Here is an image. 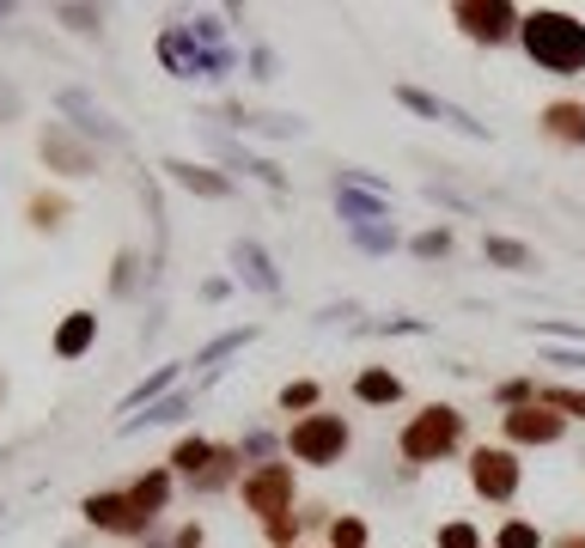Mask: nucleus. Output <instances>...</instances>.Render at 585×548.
<instances>
[{"label":"nucleus","mask_w":585,"mask_h":548,"mask_svg":"<svg viewBox=\"0 0 585 548\" xmlns=\"http://www.w3.org/2000/svg\"><path fill=\"white\" fill-rule=\"evenodd\" d=\"M519 43L543 74H561V79L585 74V18L561 13V7H531L519 18Z\"/></svg>","instance_id":"nucleus-1"},{"label":"nucleus","mask_w":585,"mask_h":548,"mask_svg":"<svg viewBox=\"0 0 585 548\" xmlns=\"http://www.w3.org/2000/svg\"><path fill=\"white\" fill-rule=\"evenodd\" d=\"M159 61H165L177 79H220L232 74V49L220 37L214 18H196V25H171L159 37Z\"/></svg>","instance_id":"nucleus-2"},{"label":"nucleus","mask_w":585,"mask_h":548,"mask_svg":"<svg viewBox=\"0 0 585 548\" xmlns=\"http://www.w3.org/2000/svg\"><path fill=\"white\" fill-rule=\"evenodd\" d=\"M463 439H470L463 409H451V402H427V409L409 414V426L397 433V451L409 457V463H446L451 451H463Z\"/></svg>","instance_id":"nucleus-3"},{"label":"nucleus","mask_w":585,"mask_h":548,"mask_svg":"<svg viewBox=\"0 0 585 548\" xmlns=\"http://www.w3.org/2000/svg\"><path fill=\"white\" fill-rule=\"evenodd\" d=\"M348 445H354V426L341 421V414H329V409L299 414V421L287 426V457H299V463H311V470H329V463H341V457H348Z\"/></svg>","instance_id":"nucleus-4"},{"label":"nucleus","mask_w":585,"mask_h":548,"mask_svg":"<svg viewBox=\"0 0 585 548\" xmlns=\"http://www.w3.org/2000/svg\"><path fill=\"white\" fill-rule=\"evenodd\" d=\"M519 482H524V463L512 445H476L470 451V487H476V500L507 506V500H519Z\"/></svg>","instance_id":"nucleus-5"},{"label":"nucleus","mask_w":585,"mask_h":548,"mask_svg":"<svg viewBox=\"0 0 585 548\" xmlns=\"http://www.w3.org/2000/svg\"><path fill=\"white\" fill-rule=\"evenodd\" d=\"M238 494H245V512H257L262 524H269V518H287L292 494H299V487H292V463H257V470L238 482Z\"/></svg>","instance_id":"nucleus-6"},{"label":"nucleus","mask_w":585,"mask_h":548,"mask_svg":"<svg viewBox=\"0 0 585 548\" xmlns=\"http://www.w3.org/2000/svg\"><path fill=\"white\" fill-rule=\"evenodd\" d=\"M519 7H507V0H458L451 7V25L470 37V43H507V37H519Z\"/></svg>","instance_id":"nucleus-7"},{"label":"nucleus","mask_w":585,"mask_h":548,"mask_svg":"<svg viewBox=\"0 0 585 548\" xmlns=\"http://www.w3.org/2000/svg\"><path fill=\"white\" fill-rule=\"evenodd\" d=\"M500 433H507V445H561L568 414L549 409V402H524V409L500 414Z\"/></svg>","instance_id":"nucleus-8"},{"label":"nucleus","mask_w":585,"mask_h":548,"mask_svg":"<svg viewBox=\"0 0 585 548\" xmlns=\"http://www.w3.org/2000/svg\"><path fill=\"white\" fill-rule=\"evenodd\" d=\"M79 512H86V524H92V531H116V536H147V531H153V524H147L135 506H128L123 487H110V494H86V500H79Z\"/></svg>","instance_id":"nucleus-9"},{"label":"nucleus","mask_w":585,"mask_h":548,"mask_svg":"<svg viewBox=\"0 0 585 548\" xmlns=\"http://www.w3.org/2000/svg\"><path fill=\"white\" fill-rule=\"evenodd\" d=\"M397 104L402 110H415V116H427V122H446V128H458V135H470V140H482L488 128H482L476 116L463 104H451V98H439V91H421V86H397Z\"/></svg>","instance_id":"nucleus-10"},{"label":"nucleus","mask_w":585,"mask_h":548,"mask_svg":"<svg viewBox=\"0 0 585 548\" xmlns=\"http://www.w3.org/2000/svg\"><path fill=\"white\" fill-rule=\"evenodd\" d=\"M37 147H43V159H49L55 171H67V177H86V171H98V152L86 147V140H74V135H67L62 122H49Z\"/></svg>","instance_id":"nucleus-11"},{"label":"nucleus","mask_w":585,"mask_h":548,"mask_svg":"<svg viewBox=\"0 0 585 548\" xmlns=\"http://www.w3.org/2000/svg\"><path fill=\"white\" fill-rule=\"evenodd\" d=\"M537 128H543V140L580 152L585 147V104H580V98H555V104H543Z\"/></svg>","instance_id":"nucleus-12"},{"label":"nucleus","mask_w":585,"mask_h":548,"mask_svg":"<svg viewBox=\"0 0 585 548\" xmlns=\"http://www.w3.org/2000/svg\"><path fill=\"white\" fill-rule=\"evenodd\" d=\"M232 262H238V281H245L250 292H262V299H281V274H275V262H269V250H262L257 238H238V244H232Z\"/></svg>","instance_id":"nucleus-13"},{"label":"nucleus","mask_w":585,"mask_h":548,"mask_svg":"<svg viewBox=\"0 0 585 548\" xmlns=\"http://www.w3.org/2000/svg\"><path fill=\"white\" fill-rule=\"evenodd\" d=\"M171 482H177L171 470H147V475H135V482H128L123 494H128V506H135V512L147 518V524H153V518L171 506Z\"/></svg>","instance_id":"nucleus-14"},{"label":"nucleus","mask_w":585,"mask_h":548,"mask_svg":"<svg viewBox=\"0 0 585 548\" xmlns=\"http://www.w3.org/2000/svg\"><path fill=\"white\" fill-rule=\"evenodd\" d=\"M354 402H366V409H390V402H402V378L390 372V365H366L354 378Z\"/></svg>","instance_id":"nucleus-15"},{"label":"nucleus","mask_w":585,"mask_h":548,"mask_svg":"<svg viewBox=\"0 0 585 548\" xmlns=\"http://www.w3.org/2000/svg\"><path fill=\"white\" fill-rule=\"evenodd\" d=\"M482 257H488L494 269H507V274H531V269H537V250H531V244H519V238H500V232H488V238H482Z\"/></svg>","instance_id":"nucleus-16"},{"label":"nucleus","mask_w":585,"mask_h":548,"mask_svg":"<svg viewBox=\"0 0 585 548\" xmlns=\"http://www.w3.org/2000/svg\"><path fill=\"white\" fill-rule=\"evenodd\" d=\"M92 341H98V317L92 311H67V323L55 329V353H62V360H79Z\"/></svg>","instance_id":"nucleus-17"},{"label":"nucleus","mask_w":585,"mask_h":548,"mask_svg":"<svg viewBox=\"0 0 585 548\" xmlns=\"http://www.w3.org/2000/svg\"><path fill=\"white\" fill-rule=\"evenodd\" d=\"M220 457L214 439H201V433H189V439H177V451H171V475H184V482H196L208 463Z\"/></svg>","instance_id":"nucleus-18"},{"label":"nucleus","mask_w":585,"mask_h":548,"mask_svg":"<svg viewBox=\"0 0 585 548\" xmlns=\"http://www.w3.org/2000/svg\"><path fill=\"white\" fill-rule=\"evenodd\" d=\"M171 177L184 183L189 196H214V201H226L232 196V177H220V171H208V165H184V159H171Z\"/></svg>","instance_id":"nucleus-19"},{"label":"nucleus","mask_w":585,"mask_h":548,"mask_svg":"<svg viewBox=\"0 0 585 548\" xmlns=\"http://www.w3.org/2000/svg\"><path fill=\"white\" fill-rule=\"evenodd\" d=\"M385 201L390 196H372V189H341L336 183V208L348 226H372V220H385Z\"/></svg>","instance_id":"nucleus-20"},{"label":"nucleus","mask_w":585,"mask_h":548,"mask_svg":"<svg viewBox=\"0 0 585 548\" xmlns=\"http://www.w3.org/2000/svg\"><path fill=\"white\" fill-rule=\"evenodd\" d=\"M232 475H238V445H220V457L189 487H196V494H220V487H232Z\"/></svg>","instance_id":"nucleus-21"},{"label":"nucleus","mask_w":585,"mask_h":548,"mask_svg":"<svg viewBox=\"0 0 585 548\" xmlns=\"http://www.w3.org/2000/svg\"><path fill=\"white\" fill-rule=\"evenodd\" d=\"M275 402H281L287 414H318V409H324V390H318L311 378H292V384H281Z\"/></svg>","instance_id":"nucleus-22"},{"label":"nucleus","mask_w":585,"mask_h":548,"mask_svg":"<svg viewBox=\"0 0 585 548\" xmlns=\"http://www.w3.org/2000/svg\"><path fill=\"white\" fill-rule=\"evenodd\" d=\"M62 104H67V110H74V116H86V122H79V128H86V135H104V140H123V128H116V122H110V116H104V110H92V104H86V98H79V91H67Z\"/></svg>","instance_id":"nucleus-23"},{"label":"nucleus","mask_w":585,"mask_h":548,"mask_svg":"<svg viewBox=\"0 0 585 548\" xmlns=\"http://www.w3.org/2000/svg\"><path fill=\"white\" fill-rule=\"evenodd\" d=\"M324 536H329V548H366V518L341 512V518H329V524H324Z\"/></svg>","instance_id":"nucleus-24"},{"label":"nucleus","mask_w":585,"mask_h":548,"mask_svg":"<svg viewBox=\"0 0 585 548\" xmlns=\"http://www.w3.org/2000/svg\"><path fill=\"white\" fill-rule=\"evenodd\" d=\"M494 548H543V536L531 518H507V524L494 531Z\"/></svg>","instance_id":"nucleus-25"},{"label":"nucleus","mask_w":585,"mask_h":548,"mask_svg":"<svg viewBox=\"0 0 585 548\" xmlns=\"http://www.w3.org/2000/svg\"><path fill=\"white\" fill-rule=\"evenodd\" d=\"M171 384H177V365H159L153 378L135 384V390L123 396V409H140V402H153V396H165V390H171Z\"/></svg>","instance_id":"nucleus-26"},{"label":"nucleus","mask_w":585,"mask_h":548,"mask_svg":"<svg viewBox=\"0 0 585 548\" xmlns=\"http://www.w3.org/2000/svg\"><path fill=\"white\" fill-rule=\"evenodd\" d=\"M537 402H549V409L580 414V421H585V390H573V384H543V390H537Z\"/></svg>","instance_id":"nucleus-27"},{"label":"nucleus","mask_w":585,"mask_h":548,"mask_svg":"<svg viewBox=\"0 0 585 548\" xmlns=\"http://www.w3.org/2000/svg\"><path fill=\"white\" fill-rule=\"evenodd\" d=\"M433 543H439V548H482V531L470 524V518H451V524H439Z\"/></svg>","instance_id":"nucleus-28"},{"label":"nucleus","mask_w":585,"mask_h":548,"mask_svg":"<svg viewBox=\"0 0 585 548\" xmlns=\"http://www.w3.org/2000/svg\"><path fill=\"white\" fill-rule=\"evenodd\" d=\"M245 341H257V329H250V323H245V329H226L220 341H208V348H201L196 360H201V365H214V360H226L232 348H245Z\"/></svg>","instance_id":"nucleus-29"},{"label":"nucleus","mask_w":585,"mask_h":548,"mask_svg":"<svg viewBox=\"0 0 585 548\" xmlns=\"http://www.w3.org/2000/svg\"><path fill=\"white\" fill-rule=\"evenodd\" d=\"M67 220V201L62 196H32V226L49 232V226H62Z\"/></svg>","instance_id":"nucleus-30"},{"label":"nucleus","mask_w":585,"mask_h":548,"mask_svg":"<svg viewBox=\"0 0 585 548\" xmlns=\"http://www.w3.org/2000/svg\"><path fill=\"white\" fill-rule=\"evenodd\" d=\"M494 396H500V409H524V402H537V378H507Z\"/></svg>","instance_id":"nucleus-31"},{"label":"nucleus","mask_w":585,"mask_h":548,"mask_svg":"<svg viewBox=\"0 0 585 548\" xmlns=\"http://www.w3.org/2000/svg\"><path fill=\"white\" fill-rule=\"evenodd\" d=\"M262 531H269V543H275V548H299V512H287V518H269Z\"/></svg>","instance_id":"nucleus-32"},{"label":"nucleus","mask_w":585,"mask_h":548,"mask_svg":"<svg viewBox=\"0 0 585 548\" xmlns=\"http://www.w3.org/2000/svg\"><path fill=\"white\" fill-rule=\"evenodd\" d=\"M409 250H415V257H427V262H433V257H451V232H446V226H439V232H421Z\"/></svg>","instance_id":"nucleus-33"},{"label":"nucleus","mask_w":585,"mask_h":548,"mask_svg":"<svg viewBox=\"0 0 585 548\" xmlns=\"http://www.w3.org/2000/svg\"><path fill=\"white\" fill-rule=\"evenodd\" d=\"M354 244H360V250H390V244H397V232H385V226H354Z\"/></svg>","instance_id":"nucleus-34"},{"label":"nucleus","mask_w":585,"mask_h":548,"mask_svg":"<svg viewBox=\"0 0 585 548\" xmlns=\"http://www.w3.org/2000/svg\"><path fill=\"white\" fill-rule=\"evenodd\" d=\"M177 414H184V396H165V402L147 409V426H153V421H177Z\"/></svg>","instance_id":"nucleus-35"},{"label":"nucleus","mask_w":585,"mask_h":548,"mask_svg":"<svg viewBox=\"0 0 585 548\" xmlns=\"http://www.w3.org/2000/svg\"><path fill=\"white\" fill-rule=\"evenodd\" d=\"M208 543V531H201V524H184V531L171 536V548H201Z\"/></svg>","instance_id":"nucleus-36"},{"label":"nucleus","mask_w":585,"mask_h":548,"mask_svg":"<svg viewBox=\"0 0 585 548\" xmlns=\"http://www.w3.org/2000/svg\"><path fill=\"white\" fill-rule=\"evenodd\" d=\"M531 329H543V335H585L580 323H531Z\"/></svg>","instance_id":"nucleus-37"},{"label":"nucleus","mask_w":585,"mask_h":548,"mask_svg":"<svg viewBox=\"0 0 585 548\" xmlns=\"http://www.w3.org/2000/svg\"><path fill=\"white\" fill-rule=\"evenodd\" d=\"M549 365H580V372H585V353H573V348H561V353H549Z\"/></svg>","instance_id":"nucleus-38"},{"label":"nucleus","mask_w":585,"mask_h":548,"mask_svg":"<svg viewBox=\"0 0 585 548\" xmlns=\"http://www.w3.org/2000/svg\"><path fill=\"white\" fill-rule=\"evenodd\" d=\"M549 548H585V531H561V536H555V543Z\"/></svg>","instance_id":"nucleus-39"}]
</instances>
